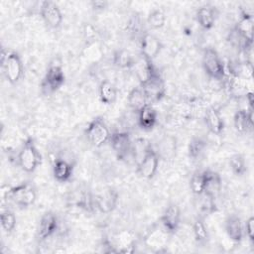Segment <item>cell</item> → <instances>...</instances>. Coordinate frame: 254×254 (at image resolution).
Here are the masks:
<instances>
[{
    "instance_id": "cell-1",
    "label": "cell",
    "mask_w": 254,
    "mask_h": 254,
    "mask_svg": "<svg viewBox=\"0 0 254 254\" xmlns=\"http://www.w3.org/2000/svg\"><path fill=\"white\" fill-rule=\"evenodd\" d=\"M1 66L6 80L12 84H17L24 73V65L20 55L13 50L1 51Z\"/></svg>"
},
{
    "instance_id": "cell-2",
    "label": "cell",
    "mask_w": 254,
    "mask_h": 254,
    "mask_svg": "<svg viewBox=\"0 0 254 254\" xmlns=\"http://www.w3.org/2000/svg\"><path fill=\"white\" fill-rule=\"evenodd\" d=\"M65 75L63 64L60 60H53L45 72L41 81V91L45 95H51L58 91L64 83Z\"/></svg>"
},
{
    "instance_id": "cell-3",
    "label": "cell",
    "mask_w": 254,
    "mask_h": 254,
    "mask_svg": "<svg viewBox=\"0 0 254 254\" xmlns=\"http://www.w3.org/2000/svg\"><path fill=\"white\" fill-rule=\"evenodd\" d=\"M17 162L19 167L29 174L35 172L41 165L42 156L32 137H28L23 142L17 155Z\"/></svg>"
},
{
    "instance_id": "cell-4",
    "label": "cell",
    "mask_w": 254,
    "mask_h": 254,
    "mask_svg": "<svg viewBox=\"0 0 254 254\" xmlns=\"http://www.w3.org/2000/svg\"><path fill=\"white\" fill-rule=\"evenodd\" d=\"M4 196L18 207L28 208L35 203L37 199V190L33 184L24 182L16 187L10 188Z\"/></svg>"
},
{
    "instance_id": "cell-5",
    "label": "cell",
    "mask_w": 254,
    "mask_h": 254,
    "mask_svg": "<svg viewBox=\"0 0 254 254\" xmlns=\"http://www.w3.org/2000/svg\"><path fill=\"white\" fill-rule=\"evenodd\" d=\"M201 64L204 72L210 78L215 80H222L226 77V66L214 49L206 48L203 51Z\"/></svg>"
},
{
    "instance_id": "cell-6",
    "label": "cell",
    "mask_w": 254,
    "mask_h": 254,
    "mask_svg": "<svg viewBox=\"0 0 254 254\" xmlns=\"http://www.w3.org/2000/svg\"><path fill=\"white\" fill-rule=\"evenodd\" d=\"M111 136L110 129L102 116L94 117L85 129V137L87 141L95 148L105 145Z\"/></svg>"
},
{
    "instance_id": "cell-7",
    "label": "cell",
    "mask_w": 254,
    "mask_h": 254,
    "mask_svg": "<svg viewBox=\"0 0 254 254\" xmlns=\"http://www.w3.org/2000/svg\"><path fill=\"white\" fill-rule=\"evenodd\" d=\"M160 163V157L156 149L148 144L143 151L141 160L137 165L138 175L145 180H152L157 174Z\"/></svg>"
},
{
    "instance_id": "cell-8",
    "label": "cell",
    "mask_w": 254,
    "mask_h": 254,
    "mask_svg": "<svg viewBox=\"0 0 254 254\" xmlns=\"http://www.w3.org/2000/svg\"><path fill=\"white\" fill-rule=\"evenodd\" d=\"M60 228V220L57 214L51 210L46 211L40 218L37 225L36 237L40 242H44L54 236Z\"/></svg>"
},
{
    "instance_id": "cell-9",
    "label": "cell",
    "mask_w": 254,
    "mask_h": 254,
    "mask_svg": "<svg viewBox=\"0 0 254 254\" xmlns=\"http://www.w3.org/2000/svg\"><path fill=\"white\" fill-rule=\"evenodd\" d=\"M118 160H124L132 150V140L130 134L126 131H117L111 133L108 141Z\"/></svg>"
},
{
    "instance_id": "cell-10",
    "label": "cell",
    "mask_w": 254,
    "mask_h": 254,
    "mask_svg": "<svg viewBox=\"0 0 254 254\" xmlns=\"http://www.w3.org/2000/svg\"><path fill=\"white\" fill-rule=\"evenodd\" d=\"M40 15L46 26L51 29H58L63 23V13L54 1H43L40 6Z\"/></svg>"
},
{
    "instance_id": "cell-11",
    "label": "cell",
    "mask_w": 254,
    "mask_h": 254,
    "mask_svg": "<svg viewBox=\"0 0 254 254\" xmlns=\"http://www.w3.org/2000/svg\"><path fill=\"white\" fill-rule=\"evenodd\" d=\"M141 86L146 94L148 103L152 105L153 103H156L162 100L166 94L165 81L159 71Z\"/></svg>"
},
{
    "instance_id": "cell-12",
    "label": "cell",
    "mask_w": 254,
    "mask_h": 254,
    "mask_svg": "<svg viewBox=\"0 0 254 254\" xmlns=\"http://www.w3.org/2000/svg\"><path fill=\"white\" fill-rule=\"evenodd\" d=\"M181 209L180 206L176 203H170L164 209L161 217L160 223L164 230L170 235L175 234L181 224Z\"/></svg>"
},
{
    "instance_id": "cell-13",
    "label": "cell",
    "mask_w": 254,
    "mask_h": 254,
    "mask_svg": "<svg viewBox=\"0 0 254 254\" xmlns=\"http://www.w3.org/2000/svg\"><path fill=\"white\" fill-rule=\"evenodd\" d=\"M95 206L101 213L112 212L119 201V193L113 188H106L94 195Z\"/></svg>"
},
{
    "instance_id": "cell-14",
    "label": "cell",
    "mask_w": 254,
    "mask_h": 254,
    "mask_svg": "<svg viewBox=\"0 0 254 254\" xmlns=\"http://www.w3.org/2000/svg\"><path fill=\"white\" fill-rule=\"evenodd\" d=\"M163 45L159 38L151 33H144L140 40V55L153 61L161 52Z\"/></svg>"
},
{
    "instance_id": "cell-15",
    "label": "cell",
    "mask_w": 254,
    "mask_h": 254,
    "mask_svg": "<svg viewBox=\"0 0 254 254\" xmlns=\"http://www.w3.org/2000/svg\"><path fill=\"white\" fill-rule=\"evenodd\" d=\"M132 68L135 69V73L140 82V85L146 83L153 75L158 72V69L155 67L153 61H150L141 55L139 58H136V62Z\"/></svg>"
},
{
    "instance_id": "cell-16",
    "label": "cell",
    "mask_w": 254,
    "mask_h": 254,
    "mask_svg": "<svg viewBox=\"0 0 254 254\" xmlns=\"http://www.w3.org/2000/svg\"><path fill=\"white\" fill-rule=\"evenodd\" d=\"M116 252L133 253L137 244L136 234L130 230H123L114 236V241H111Z\"/></svg>"
},
{
    "instance_id": "cell-17",
    "label": "cell",
    "mask_w": 254,
    "mask_h": 254,
    "mask_svg": "<svg viewBox=\"0 0 254 254\" xmlns=\"http://www.w3.org/2000/svg\"><path fill=\"white\" fill-rule=\"evenodd\" d=\"M158 122V113L152 104H146L137 112V123L144 131H151Z\"/></svg>"
},
{
    "instance_id": "cell-18",
    "label": "cell",
    "mask_w": 254,
    "mask_h": 254,
    "mask_svg": "<svg viewBox=\"0 0 254 254\" xmlns=\"http://www.w3.org/2000/svg\"><path fill=\"white\" fill-rule=\"evenodd\" d=\"M224 228L227 236L235 243H240L244 237V228L241 218L236 214H230L224 221Z\"/></svg>"
},
{
    "instance_id": "cell-19",
    "label": "cell",
    "mask_w": 254,
    "mask_h": 254,
    "mask_svg": "<svg viewBox=\"0 0 254 254\" xmlns=\"http://www.w3.org/2000/svg\"><path fill=\"white\" fill-rule=\"evenodd\" d=\"M233 125L238 133L244 134L253 130V109H238L233 116Z\"/></svg>"
},
{
    "instance_id": "cell-20",
    "label": "cell",
    "mask_w": 254,
    "mask_h": 254,
    "mask_svg": "<svg viewBox=\"0 0 254 254\" xmlns=\"http://www.w3.org/2000/svg\"><path fill=\"white\" fill-rule=\"evenodd\" d=\"M53 177L59 183H66L70 180L73 173V165L71 162L64 159H55L52 167Z\"/></svg>"
},
{
    "instance_id": "cell-21",
    "label": "cell",
    "mask_w": 254,
    "mask_h": 254,
    "mask_svg": "<svg viewBox=\"0 0 254 254\" xmlns=\"http://www.w3.org/2000/svg\"><path fill=\"white\" fill-rule=\"evenodd\" d=\"M222 189V179L220 175L212 170H205V186L204 192L206 195L216 198Z\"/></svg>"
},
{
    "instance_id": "cell-22",
    "label": "cell",
    "mask_w": 254,
    "mask_h": 254,
    "mask_svg": "<svg viewBox=\"0 0 254 254\" xmlns=\"http://www.w3.org/2000/svg\"><path fill=\"white\" fill-rule=\"evenodd\" d=\"M204 121L207 129L214 135H220L224 129V122L218 112V110L209 106L204 112Z\"/></svg>"
},
{
    "instance_id": "cell-23",
    "label": "cell",
    "mask_w": 254,
    "mask_h": 254,
    "mask_svg": "<svg viewBox=\"0 0 254 254\" xmlns=\"http://www.w3.org/2000/svg\"><path fill=\"white\" fill-rule=\"evenodd\" d=\"M195 17L197 23L202 29L210 30L214 26L216 20L215 9L213 6L208 4L202 5L197 9Z\"/></svg>"
},
{
    "instance_id": "cell-24",
    "label": "cell",
    "mask_w": 254,
    "mask_h": 254,
    "mask_svg": "<svg viewBox=\"0 0 254 254\" xmlns=\"http://www.w3.org/2000/svg\"><path fill=\"white\" fill-rule=\"evenodd\" d=\"M98 97L101 103L111 105L117 99V88L108 80H102L98 86Z\"/></svg>"
},
{
    "instance_id": "cell-25",
    "label": "cell",
    "mask_w": 254,
    "mask_h": 254,
    "mask_svg": "<svg viewBox=\"0 0 254 254\" xmlns=\"http://www.w3.org/2000/svg\"><path fill=\"white\" fill-rule=\"evenodd\" d=\"M156 151L160 159H164V160L172 159L176 155V151H177L176 138H174L171 135L165 136L160 140L158 144V149Z\"/></svg>"
},
{
    "instance_id": "cell-26",
    "label": "cell",
    "mask_w": 254,
    "mask_h": 254,
    "mask_svg": "<svg viewBox=\"0 0 254 254\" xmlns=\"http://www.w3.org/2000/svg\"><path fill=\"white\" fill-rule=\"evenodd\" d=\"M127 102L129 107L135 112H138L142 107L148 104L146 94L141 85H138L129 91L127 96Z\"/></svg>"
},
{
    "instance_id": "cell-27",
    "label": "cell",
    "mask_w": 254,
    "mask_h": 254,
    "mask_svg": "<svg viewBox=\"0 0 254 254\" xmlns=\"http://www.w3.org/2000/svg\"><path fill=\"white\" fill-rule=\"evenodd\" d=\"M253 23H254V17L240 16V19L233 27V30H235L240 36H242L249 43L253 44Z\"/></svg>"
},
{
    "instance_id": "cell-28",
    "label": "cell",
    "mask_w": 254,
    "mask_h": 254,
    "mask_svg": "<svg viewBox=\"0 0 254 254\" xmlns=\"http://www.w3.org/2000/svg\"><path fill=\"white\" fill-rule=\"evenodd\" d=\"M72 203L87 212H93L96 209L94 194L88 190H81L79 193L74 195Z\"/></svg>"
},
{
    "instance_id": "cell-29",
    "label": "cell",
    "mask_w": 254,
    "mask_h": 254,
    "mask_svg": "<svg viewBox=\"0 0 254 254\" xmlns=\"http://www.w3.org/2000/svg\"><path fill=\"white\" fill-rule=\"evenodd\" d=\"M206 147L207 142L202 137H192L188 145V155L193 161L199 160L204 154Z\"/></svg>"
},
{
    "instance_id": "cell-30",
    "label": "cell",
    "mask_w": 254,
    "mask_h": 254,
    "mask_svg": "<svg viewBox=\"0 0 254 254\" xmlns=\"http://www.w3.org/2000/svg\"><path fill=\"white\" fill-rule=\"evenodd\" d=\"M192 233L197 244H205L208 241V230L201 216H198L194 219L192 223Z\"/></svg>"
},
{
    "instance_id": "cell-31",
    "label": "cell",
    "mask_w": 254,
    "mask_h": 254,
    "mask_svg": "<svg viewBox=\"0 0 254 254\" xmlns=\"http://www.w3.org/2000/svg\"><path fill=\"white\" fill-rule=\"evenodd\" d=\"M136 58L126 50H119L114 54L113 63L116 66L121 68H131L134 66Z\"/></svg>"
},
{
    "instance_id": "cell-32",
    "label": "cell",
    "mask_w": 254,
    "mask_h": 254,
    "mask_svg": "<svg viewBox=\"0 0 254 254\" xmlns=\"http://www.w3.org/2000/svg\"><path fill=\"white\" fill-rule=\"evenodd\" d=\"M205 186V170L195 171L190 181V188L194 195H200L204 192Z\"/></svg>"
},
{
    "instance_id": "cell-33",
    "label": "cell",
    "mask_w": 254,
    "mask_h": 254,
    "mask_svg": "<svg viewBox=\"0 0 254 254\" xmlns=\"http://www.w3.org/2000/svg\"><path fill=\"white\" fill-rule=\"evenodd\" d=\"M229 168L231 172L237 176L241 177L247 172V163L245 158L241 154H234L229 159Z\"/></svg>"
},
{
    "instance_id": "cell-34",
    "label": "cell",
    "mask_w": 254,
    "mask_h": 254,
    "mask_svg": "<svg viewBox=\"0 0 254 254\" xmlns=\"http://www.w3.org/2000/svg\"><path fill=\"white\" fill-rule=\"evenodd\" d=\"M166 15L161 9L152 10L147 17V24L153 30L161 29L165 26Z\"/></svg>"
},
{
    "instance_id": "cell-35",
    "label": "cell",
    "mask_w": 254,
    "mask_h": 254,
    "mask_svg": "<svg viewBox=\"0 0 254 254\" xmlns=\"http://www.w3.org/2000/svg\"><path fill=\"white\" fill-rule=\"evenodd\" d=\"M0 221L3 230L8 234L13 232L17 223V219L14 212L8 208L2 210L0 214Z\"/></svg>"
},
{
    "instance_id": "cell-36",
    "label": "cell",
    "mask_w": 254,
    "mask_h": 254,
    "mask_svg": "<svg viewBox=\"0 0 254 254\" xmlns=\"http://www.w3.org/2000/svg\"><path fill=\"white\" fill-rule=\"evenodd\" d=\"M244 228V236L248 238V240L253 243L254 242V217L250 216L245 223L243 224Z\"/></svg>"
},
{
    "instance_id": "cell-37",
    "label": "cell",
    "mask_w": 254,
    "mask_h": 254,
    "mask_svg": "<svg viewBox=\"0 0 254 254\" xmlns=\"http://www.w3.org/2000/svg\"><path fill=\"white\" fill-rule=\"evenodd\" d=\"M83 35H84V39L85 41H87V43H94L96 41L97 38V33L94 30V28L91 25H85L84 29H83Z\"/></svg>"
},
{
    "instance_id": "cell-38",
    "label": "cell",
    "mask_w": 254,
    "mask_h": 254,
    "mask_svg": "<svg viewBox=\"0 0 254 254\" xmlns=\"http://www.w3.org/2000/svg\"><path fill=\"white\" fill-rule=\"evenodd\" d=\"M89 5L93 11L101 12L107 8L108 2L104 1V0H92L89 2Z\"/></svg>"
}]
</instances>
